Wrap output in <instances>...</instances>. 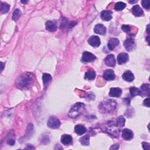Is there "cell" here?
Segmentation results:
<instances>
[{
  "mask_svg": "<svg viewBox=\"0 0 150 150\" xmlns=\"http://www.w3.org/2000/svg\"><path fill=\"white\" fill-rule=\"evenodd\" d=\"M32 83V77L31 73H25L20 76L17 80L16 85L21 89H28Z\"/></svg>",
  "mask_w": 150,
  "mask_h": 150,
  "instance_id": "cell-1",
  "label": "cell"
},
{
  "mask_svg": "<svg viewBox=\"0 0 150 150\" xmlns=\"http://www.w3.org/2000/svg\"><path fill=\"white\" fill-rule=\"evenodd\" d=\"M117 106V102L114 100L109 99L102 102L99 105V110L102 112L105 113H110L114 112Z\"/></svg>",
  "mask_w": 150,
  "mask_h": 150,
  "instance_id": "cell-2",
  "label": "cell"
},
{
  "mask_svg": "<svg viewBox=\"0 0 150 150\" xmlns=\"http://www.w3.org/2000/svg\"><path fill=\"white\" fill-rule=\"evenodd\" d=\"M85 109V105L82 103H77L74 104L69 113V116L71 118H77L81 116Z\"/></svg>",
  "mask_w": 150,
  "mask_h": 150,
  "instance_id": "cell-3",
  "label": "cell"
},
{
  "mask_svg": "<svg viewBox=\"0 0 150 150\" xmlns=\"http://www.w3.org/2000/svg\"><path fill=\"white\" fill-rule=\"evenodd\" d=\"M47 124L49 128L52 129H57L61 126V122H60L58 118L52 116L49 118Z\"/></svg>",
  "mask_w": 150,
  "mask_h": 150,
  "instance_id": "cell-4",
  "label": "cell"
},
{
  "mask_svg": "<svg viewBox=\"0 0 150 150\" xmlns=\"http://www.w3.org/2000/svg\"><path fill=\"white\" fill-rule=\"evenodd\" d=\"M124 46L127 51H131L135 48L136 45L134 39L131 37H128L124 42Z\"/></svg>",
  "mask_w": 150,
  "mask_h": 150,
  "instance_id": "cell-5",
  "label": "cell"
},
{
  "mask_svg": "<svg viewBox=\"0 0 150 150\" xmlns=\"http://www.w3.org/2000/svg\"><path fill=\"white\" fill-rule=\"evenodd\" d=\"M96 57L93 54L89 52H84L82 58V61L83 62H92L95 61Z\"/></svg>",
  "mask_w": 150,
  "mask_h": 150,
  "instance_id": "cell-6",
  "label": "cell"
},
{
  "mask_svg": "<svg viewBox=\"0 0 150 150\" xmlns=\"http://www.w3.org/2000/svg\"><path fill=\"white\" fill-rule=\"evenodd\" d=\"M109 124L107 127V130L108 132H112V135L118 136L119 134V129L118 128V125L114 124L113 123H109Z\"/></svg>",
  "mask_w": 150,
  "mask_h": 150,
  "instance_id": "cell-7",
  "label": "cell"
},
{
  "mask_svg": "<svg viewBox=\"0 0 150 150\" xmlns=\"http://www.w3.org/2000/svg\"><path fill=\"white\" fill-rule=\"evenodd\" d=\"M88 43L93 47H98L101 44L100 39L97 36H92L88 39Z\"/></svg>",
  "mask_w": 150,
  "mask_h": 150,
  "instance_id": "cell-8",
  "label": "cell"
},
{
  "mask_svg": "<svg viewBox=\"0 0 150 150\" xmlns=\"http://www.w3.org/2000/svg\"><path fill=\"white\" fill-rule=\"evenodd\" d=\"M46 29L49 32H55L57 30V26L56 22L55 21H48L45 24Z\"/></svg>",
  "mask_w": 150,
  "mask_h": 150,
  "instance_id": "cell-9",
  "label": "cell"
},
{
  "mask_svg": "<svg viewBox=\"0 0 150 150\" xmlns=\"http://www.w3.org/2000/svg\"><path fill=\"white\" fill-rule=\"evenodd\" d=\"M103 78L108 81H112L115 79V74L111 69L106 70L103 73Z\"/></svg>",
  "mask_w": 150,
  "mask_h": 150,
  "instance_id": "cell-10",
  "label": "cell"
},
{
  "mask_svg": "<svg viewBox=\"0 0 150 150\" xmlns=\"http://www.w3.org/2000/svg\"><path fill=\"white\" fill-rule=\"evenodd\" d=\"M122 137L123 138L126 139V140H131V139L133 138L134 134L131 130L128 128L124 129L122 131Z\"/></svg>",
  "mask_w": 150,
  "mask_h": 150,
  "instance_id": "cell-11",
  "label": "cell"
},
{
  "mask_svg": "<svg viewBox=\"0 0 150 150\" xmlns=\"http://www.w3.org/2000/svg\"><path fill=\"white\" fill-rule=\"evenodd\" d=\"M105 63L107 66L109 67H114L116 65V60L114 58V56L113 55H108L105 60H104Z\"/></svg>",
  "mask_w": 150,
  "mask_h": 150,
  "instance_id": "cell-12",
  "label": "cell"
},
{
  "mask_svg": "<svg viewBox=\"0 0 150 150\" xmlns=\"http://www.w3.org/2000/svg\"><path fill=\"white\" fill-rule=\"evenodd\" d=\"M129 59L128 55L126 53H121L117 56V62L119 65L126 63Z\"/></svg>",
  "mask_w": 150,
  "mask_h": 150,
  "instance_id": "cell-13",
  "label": "cell"
},
{
  "mask_svg": "<svg viewBox=\"0 0 150 150\" xmlns=\"http://www.w3.org/2000/svg\"><path fill=\"white\" fill-rule=\"evenodd\" d=\"M122 93V91L120 88L113 87L111 88L109 92V95L112 97H119Z\"/></svg>",
  "mask_w": 150,
  "mask_h": 150,
  "instance_id": "cell-14",
  "label": "cell"
},
{
  "mask_svg": "<svg viewBox=\"0 0 150 150\" xmlns=\"http://www.w3.org/2000/svg\"><path fill=\"white\" fill-rule=\"evenodd\" d=\"M94 31L96 34L99 35H105L106 32V28L102 24H97L94 29Z\"/></svg>",
  "mask_w": 150,
  "mask_h": 150,
  "instance_id": "cell-15",
  "label": "cell"
},
{
  "mask_svg": "<svg viewBox=\"0 0 150 150\" xmlns=\"http://www.w3.org/2000/svg\"><path fill=\"white\" fill-rule=\"evenodd\" d=\"M131 10H132L133 14L135 17H142L144 15V12L143 11V9L138 5H134L132 8Z\"/></svg>",
  "mask_w": 150,
  "mask_h": 150,
  "instance_id": "cell-16",
  "label": "cell"
},
{
  "mask_svg": "<svg viewBox=\"0 0 150 150\" xmlns=\"http://www.w3.org/2000/svg\"><path fill=\"white\" fill-rule=\"evenodd\" d=\"M101 18L105 21H110L112 19V13L108 10H104L101 13Z\"/></svg>",
  "mask_w": 150,
  "mask_h": 150,
  "instance_id": "cell-17",
  "label": "cell"
},
{
  "mask_svg": "<svg viewBox=\"0 0 150 150\" xmlns=\"http://www.w3.org/2000/svg\"><path fill=\"white\" fill-rule=\"evenodd\" d=\"M73 138L71 135L68 134H64L61 137V142L65 145H70L72 143Z\"/></svg>",
  "mask_w": 150,
  "mask_h": 150,
  "instance_id": "cell-18",
  "label": "cell"
},
{
  "mask_svg": "<svg viewBox=\"0 0 150 150\" xmlns=\"http://www.w3.org/2000/svg\"><path fill=\"white\" fill-rule=\"evenodd\" d=\"M119 45V40L116 38H111L109 40L108 42V48L110 50L113 51L115 49V48Z\"/></svg>",
  "mask_w": 150,
  "mask_h": 150,
  "instance_id": "cell-19",
  "label": "cell"
},
{
  "mask_svg": "<svg viewBox=\"0 0 150 150\" xmlns=\"http://www.w3.org/2000/svg\"><path fill=\"white\" fill-rule=\"evenodd\" d=\"M123 78L125 81H127L128 82H133L134 79V76L133 73L131 71H126L125 72L123 75Z\"/></svg>",
  "mask_w": 150,
  "mask_h": 150,
  "instance_id": "cell-20",
  "label": "cell"
},
{
  "mask_svg": "<svg viewBox=\"0 0 150 150\" xmlns=\"http://www.w3.org/2000/svg\"><path fill=\"white\" fill-rule=\"evenodd\" d=\"M87 131V130L85 127L81 124H78L75 127V132L78 135H83Z\"/></svg>",
  "mask_w": 150,
  "mask_h": 150,
  "instance_id": "cell-21",
  "label": "cell"
},
{
  "mask_svg": "<svg viewBox=\"0 0 150 150\" xmlns=\"http://www.w3.org/2000/svg\"><path fill=\"white\" fill-rule=\"evenodd\" d=\"M96 72L93 69H89L87 71V72L85 73V79L86 80H89V81H92V80L94 79L96 77Z\"/></svg>",
  "mask_w": 150,
  "mask_h": 150,
  "instance_id": "cell-22",
  "label": "cell"
},
{
  "mask_svg": "<svg viewBox=\"0 0 150 150\" xmlns=\"http://www.w3.org/2000/svg\"><path fill=\"white\" fill-rule=\"evenodd\" d=\"M52 77L51 75H49L48 73H44L42 76V81L44 83V88L46 89L49 83L52 81Z\"/></svg>",
  "mask_w": 150,
  "mask_h": 150,
  "instance_id": "cell-23",
  "label": "cell"
},
{
  "mask_svg": "<svg viewBox=\"0 0 150 150\" xmlns=\"http://www.w3.org/2000/svg\"><path fill=\"white\" fill-rule=\"evenodd\" d=\"M130 94L132 97H135L142 94L141 90H139L138 88L135 87H132L130 89Z\"/></svg>",
  "mask_w": 150,
  "mask_h": 150,
  "instance_id": "cell-24",
  "label": "cell"
},
{
  "mask_svg": "<svg viewBox=\"0 0 150 150\" xmlns=\"http://www.w3.org/2000/svg\"><path fill=\"white\" fill-rule=\"evenodd\" d=\"M10 8V6L7 4V3H1V7H0V11H1V13L2 14H4L7 13Z\"/></svg>",
  "mask_w": 150,
  "mask_h": 150,
  "instance_id": "cell-25",
  "label": "cell"
},
{
  "mask_svg": "<svg viewBox=\"0 0 150 150\" xmlns=\"http://www.w3.org/2000/svg\"><path fill=\"white\" fill-rule=\"evenodd\" d=\"M89 140H90V137L87 135L82 137L79 139V141L81 142V143L83 145L87 146L89 145Z\"/></svg>",
  "mask_w": 150,
  "mask_h": 150,
  "instance_id": "cell-26",
  "label": "cell"
},
{
  "mask_svg": "<svg viewBox=\"0 0 150 150\" xmlns=\"http://www.w3.org/2000/svg\"><path fill=\"white\" fill-rule=\"evenodd\" d=\"M22 15V13L21 11V10H20L19 9H16L14 12L13 13V19L14 20V21H17V20L21 17Z\"/></svg>",
  "mask_w": 150,
  "mask_h": 150,
  "instance_id": "cell-27",
  "label": "cell"
},
{
  "mask_svg": "<svg viewBox=\"0 0 150 150\" xmlns=\"http://www.w3.org/2000/svg\"><path fill=\"white\" fill-rule=\"evenodd\" d=\"M141 92L144 93L147 96H149V90H150V86L149 84H143L141 87Z\"/></svg>",
  "mask_w": 150,
  "mask_h": 150,
  "instance_id": "cell-28",
  "label": "cell"
},
{
  "mask_svg": "<svg viewBox=\"0 0 150 150\" xmlns=\"http://www.w3.org/2000/svg\"><path fill=\"white\" fill-rule=\"evenodd\" d=\"M126 7V4L123 2H118L115 4V9L117 11H122Z\"/></svg>",
  "mask_w": 150,
  "mask_h": 150,
  "instance_id": "cell-29",
  "label": "cell"
},
{
  "mask_svg": "<svg viewBox=\"0 0 150 150\" xmlns=\"http://www.w3.org/2000/svg\"><path fill=\"white\" fill-rule=\"evenodd\" d=\"M126 122V120L123 116H120L119 117L117 118V121H116V124L119 126L120 127H123L125 124Z\"/></svg>",
  "mask_w": 150,
  "mask_h": 150,
  "instance_id": "cell-30",
  "label": "cell"
},
{
  "mask_svg": "<svg viewBox=\"0 0 150 150\" xmlns=\"http://www.w3.org/2000/svg\"><path fill=\"white\" fill-rule=\"evenodd\" d=\"M122 29L123 31L126 33H128L131 31V28L130 26L127 25H123L122 26Z\"/></svg>",
  "mask_w": 150,
  "mask_h": 150,
  "instance_id": "cell-31",
  "label": "cell"
},
{
  "mask_svg": "<svg viewBox=\"0 0 150 150\" xmlns=\"http://www.w3.org/2000/svg\"><path fill=\"white\" fill-rule=\"evenodd\" d=\"M141 4H142V5L143 7L148 10L149 9V0H143V1H141Z\"/></svg>",
  "mask_w": 150,
  "mask_h": 150,
  "instance_id": "cell-32",
  "label": "cell"
},
{
  "mask_svg": "<svg viewBox=\"0 0 150 150\" xmlns=\"http://www.w3.org/2000/svg\"><path fill=\"white\" fill-rule=\"evenodd\" d=\"M143 144V147L144 149H147V150H149L150 149V147H149V144L145 143V142H143L142 143Z\"/></svg>",
  "mask_w": 150,
  "mask_h": 150,
  "instance_id": "cell-33",
  "label": "cell"
},
{
  "mask_svg": "<svg viewBox=\"0 0 150 150\" xmlns=\"http://www.w3.org/2000/svg\"><path fill=\"white\" fill-rule=\"evenodd\" d=\"M144 105L148 107H149V97L147 98L145 100H144Z\"/></svg>",
  "mask_w": 150,
  "mask_h": 150,
  "instance_id": "cell-34",
  "label": "cell"
},
{
  "mask_svg": "<svg viewBox=\"0 0 150 150\" xmlns=\"http://www.w3.org/2000/svg\"><path fill=\"white\" fill-rule=\"evenodd\" d=\"M7 143L11 145H13L15 144V140L12 138H9L7 141Z\"/></svg>",
  "mask_w": 150,
  "mask_h": 150,
  "instance_id": "cell-35",
  "label": "cell"
},
{
  "mask_svg": "<svg viewBox=\"0 0 150 150\" xmlns=\"http://www.w3.org/2000/svg\"><path fill=\"white\" fill-rule=\"evenodd\" d=\"M118 148H119V146H118V144H115V145H112L111 147H110V149H118Z\"/></svg>",
  "mask_w": 150,
  "mask_h": 150,
  "instance_id": "cell-36",
  "label": "cell"
},
{
  "mask_svg": "<svg viewBox=\"0 0 150 150\" xmlns=\"http://www.w3.org/2000/svg\"><path fill=\"white\" fill-rule=\"evenodd\" d=\"M30 146H31V145H30V144L27 145V148H28V149H35V148L33 146H32L31 147H30Z\"/></svg>",
  "mask_w": 150,
  "mask_h": 150,
  "instance_id": "cell-37",
  "label": "cell"
},
{
  "mask_svg": "<svg viewBox=\"0 0 150 150\" xmlns=\"http://www.w3.org/2000/svg\"><path fill=\"white\" fill-rule=\"evenodd\" d=\"M1 71L2 72L3 71V67H4V64L3 62H1Z\"/></svg>",
  "mask_w": 150,
  "mask_h": 150,
  "instance_id": "cell-38",
  "label": "cell"
},
{
  "mask_svg": "<svg viewBox=\"0 0 150 150\" xmlns=\"http://www.w3.org/2000/svg\"><path fill=\"white\" fill-rule=\"evenodd\" d=\"M137 1H129L130 3H131V4H132V3H137Z\"/></svg>",
  "mask_w": 150,
  "mask_h": 150,
  "instance_id": "cell-39",
  "label": "cell"
},
{
  "mask_svg": "<svg viewBox=\"0 0 150 150\" xmlns=\"http://www.w3.org/2000/svg\"><path fill=\"white\" fill-rule=\"evenodd\" d=\"M27 1H21V3H26Z\"/></svg>",
  "mask_w": 150,
  "mask_h": 150,
  "instance_id": "cell-40",
  "label": "cell"
}]
</instances>
